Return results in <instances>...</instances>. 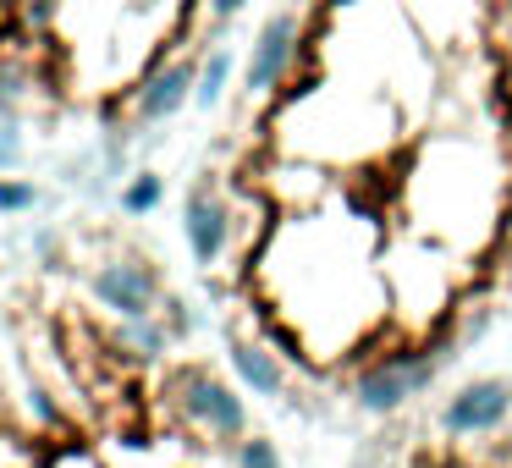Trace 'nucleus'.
Instances as JSON below:
<instances>
[{
  "label": "nucleus",
  "mask_w": 512,
  "mask_h": 468,
  "mask_svg": "<svg viewBox=\"0 0 512 468\" xmlns=\"http://www.w3.org/2000/svg\"><path fill=\"white\" fill-rule=\"evenodd\" d=\"M23 67H0V116H17V105H23Z\"/></svg>",
  "instance_id": "nucleus-14"
},
{
  "label": "nucleus",
  "mask_w": 512,
  "mask_h": 468,
  "mask_svg": "<svg viewBox=\"0 0 512 468\" xmlns=\"http://www.w3.org/2000/svg\"><path fill=\"white\" fill-rule=\"evenodd\" d=\"M122 342L133 347L138 358H160L166 342H171V331L155 320V314H144V320H122Z\"/></svg>",
  "instance_id": "nucleus-10"
},
{
  "label": "nucleus",
  "mask_w": 512,
  "mask_h": 468,
  "mask_svg": "<svg viewBox=\"0 0 512 468\" xmlns=\"http://www.w3.org/2000/svg\"><path fill=\"white\" fill-rule=\"evenodd\" d=\"M298 45H303L298 17L292 12L265 17V28L254 39V56H248V94H276L287 83V72L298 67Z\"/></svg>",
  "instance_id": "nucleus-5"
},
{
  "label": "nucleus",
  "mask_w": 512,
  "mask_h": 468,
  "mask_svg": "<svg viewBox=\"0 0 512 468\" xmlns=\"http://www.w3.org/2000/svg\"><path fill=\"white\" fill-rule=\"evenodd\" d=\"M193 89H199V61L193 56H177V61H166V67L144 72V83L133 89L138 122H171V116L193 100Z\"/></svg>",
  "instance_id": "nucleus-7"
},
{
  "label": "nucleus",
  "mask_w": 512,
  "mask_h": 468,
  "mask_svg": "<svg viewBox=\"0 0 512 468\" xmlns=\"http://www.w3.org/2000/svg\"><path fill=\"white\" fill-rule=\"evenodd\" d=\"M171 402H177L182 419L199 424L210 441L237 446V441L248 435V408H243V397H237V391L226 386L221 375H210V369H199V364H188V369H177V375H171Z\"/></svg>",
  "instance_id": "nucleus-1"
},
{
  "label": "nucleus",
  "mask_w": 512,
  "mask_h": 468,
  "mask_svg": "<svg viewBox=\"0 0 512 468\" xmlns=\"http://www.w3.org/2000/svg\"><path fill=\"white\" fill-rule=\"evenodd\" d=\"M34 204H39L34 182H17V177L0 171V215H23V210H34Z\"/></svg>",
  "instance_id": "nucleus-13"
},
{
  "label": "nucleus",
  "mask_w": 512,
  "mask_h": 468,
  "mask_svg": "<svg viewBox=\"0 0 512 468\" xmlns=\"http://www.w3.org/2000/svg\"><path fill=\"white\" fill-rule=\"evenodd\" d=\"M34 413L45 424H61V413H56V402H50V391H34Z\"/></svg>",
  "instance_id": "nucleus-18"
},
{
  "label": "nucleus",
  "mask_w": 512,
  "mask_h": 468,
  "mask_svg": "<svg viewBox=\"0 0 512 468\" xmlns=\"http://www.w3.org/2000/svg\"><path fill=\"white\" fill-rule=\"evenodd\" d=\"M512 413V380H468V386L452 391V402L441 408V430L446 435H490L501 430Z\"/></svg>",
  "instance_id": "nucleus-4"
},
{
  "label": "nucleus",
  "mask_w": 512,
  "mask_h": 468,
  "mask_svg": "<svg viewBox=\"0 0 512 468\" xmlns=\"http://www.w3.org/2000/svg\"><path fill=\"white\" fill-rule=\"evenodd\" d=\"M89 292L100 309H111L116 320H144V314L160 309V270L138 254L105 259L100 270L89 276Z\"/></svg>",
  "instance_id": "nucleus-3"
},
{
  "label": "nucleus",
  "mask_w": 512,
  "mask_h": 468,
  "mask_svg": "<svg viewBox=\"0 0 512 468\" xmlns=\"http://www.w3.org/2000/svg\"><path fill=\"white\" fill-rule=\"evenodd\" d=\"M50 12H56V0H28V12H23V17H28L34 28H45V23H50Z\"/></svg>",
  "instance_id": "nucleus-17"
},
{
  "label": "nucleus",
  "mask_w": 512,
  "mask_h": 468,
  "mask_svg": "<svg viewBox=\"0 0 512 468\" xmlns=\"http://www.w3.org/2000/svg\"><path fill=\"white\" fill-rule=\"evenodd\" d=\"M160 199H166V177L138 171V177L122 188V215H149V210H160Z\"/></svg>",
  "instance_id": "nucleus-11"
},
{
  "label": "nucleus",
  "mask_w": 512,
  "mask_h": 468,
  "mask_svg": "<svg viewBox=\"0 0 512 468\" xmlns=\"http://www.w3.org/2000/svg\"><path fill=\"white\" fill-rule=\"evenodd\" d=\"M182 237H188L193 259H199L204 270L221 265L226 243H232V204H226L210 182H199V188L188 193V204H182Z\"/></svg>",
  "instance_id": "nucleus-6"
},
{
  "label": "nucleus",
  "mask_w": 512,
  "mask_h": 468,
  "mask_svg": "<svg viewBox=\"0 0 512 468\" xmlns=\"http://www.w3.org/2000/svg\"><path fill=\"white\" fill-rule=\"evenodd\" d=\"M226 83H232V50H210V56L199 61V89H193V105L215 111L221 94H226Z\"/></svg>",
  "instance_id": "nucleus-9"
},
{
  "label": "nucleus",
  "mask_w": 512,
  "mask_h": 468,
  "mask_svg": "<svg viewBox=\"0 0 512 468\" xmlns=\"http://www.w3.org/2000/svg\"><path fill=\"white\" fill-rule=\"evenodd\" d=\"M204 6H210V17H215V23H226V17H237V12H243L248 0H204Z\"/></svg>",
  "instance_id": "nucleus-16"
},
{
  "label": "nucleus",
  "mask_w": 512,
  "mask_h": 468,
  "mask_svg": "<svg viewBox=\"0 0 512 468\" xmlns=\"http://www.w3.org/2000/svg\"><path fill=\"white\" fill-rule=\"evenodd\" d=\"M23 160V133H17L12 116H0V171H12Z\"/></svg>",
  "instance_id": "nucleus-15"
},
{
  "label": "nucleus",
  "mask_w": 512,
  "mask_h": 468,
  "mask_svg": "<svg viewBox=\"0 0 512 468\" xmlns=\"http://www.w3.org/2000/svg\"><path fill=\"white\" fill-rule=\"evenodd\" d=\"M232 463L237 468H281V452L270 435H243V441L232 446Z\"/></svg>",
  "instance_id": "nucleus-12"
},
{
  "label": "nucleus",
  "mask_w": 512,
  "mask_h": 468,
  "mask_svg": "<svg viewBox=\"0 0 512 468\" xmlns=\"http://www.w3.org/2000/svg\"><path fill=\"white\" fill-rule=\"evenodd\" d=\"M226 358H232L237 380H243L254 397H281V391H287V375H281V364H276L270 347L248 342V336H232V342H226Z\"/></svg>",
  "instance_id": "nucleus-8"
},
{
  "label": "nucleus",
  "mask_w": 512,
  "mask_h": 468,
  "mask_svg": "<svg viewBox=\"0 0 512 468\" xmlns=\"http://www.w3.org/2000/svg\"><path fill=\"white\" fill-rule=\"evenodd\" d=\"M441 375V358L435 353H424V347H413V353H391V358H375V364H364L358 369V380H353V402L364 413H397L408 397H419L430 380Z\"/></svg>",
  "instance_id": "nucleus-2"
}]
</instances>
